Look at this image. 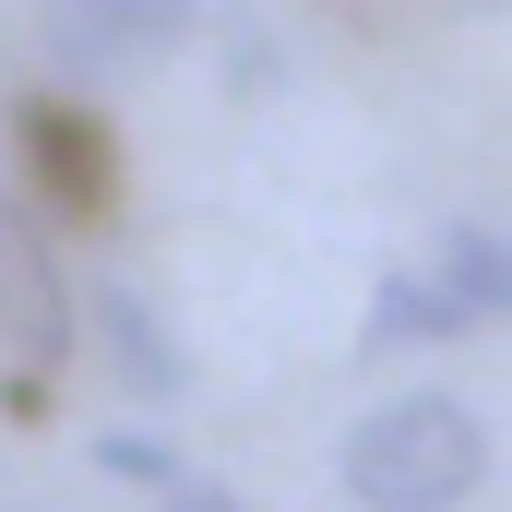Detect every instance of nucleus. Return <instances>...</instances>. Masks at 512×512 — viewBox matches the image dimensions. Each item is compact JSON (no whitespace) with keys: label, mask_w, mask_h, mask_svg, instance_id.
Wrapping results in <instances>:
<instances>
[{"label":"nucleus","mask_w":512,"mask_h":512,"mask_svg":"<svg viewBox=\"0 0 512 512\" xmlns=\"http://www.w3.org/2000/svg\"><path fill=\"white\" fill-rule=\"evenodd\" d=\"M370 334H382V346H453V334H465V310H453V286H441V274H393L382 310H370Z\"/></svg>","instance_id":"obj_6"},{"label":"nucleus","mask_w":512,"mask_h":512,"mask_svg":"<svg viewBox=\"0 0 512 512\" xmlns=\"http://www.w3.org/2000/svg\"><path fill=\"white\" fill-rule=\"evenodd\" d=\"M24 155H36V191H48L60 215H108L120 155H108V131L84 120L72 96H24Z\"/></svg>","instance_id":"obj_4"},{"label":"nucleus","mask_w":512,"mask_h":512,"mask_svg":"<svg viewBox=\"0 0 512 512\" xmlns=\"http://www.w3.org/2000/svg\"><path fill=\"white\" fill-rule=\"evenodd\" d=\"M12 512H36V501H12Z\"/></svg>","instance_id":"obj_10"},{"label":"nucleus","mask_w":512,"mask_h":512,"mask_svg":"<svg viewBox=\"0 0 512 512\" xmlns=\"http://www.w3.org/2000/svg\"><path fill=\"white\" fill-rule=\"evenodd\" d=\"M441 286H453V310H465V322H501V310H512V251L489 239V227H453Z\"/></svg>","instance_id":"obj_7"},{"label":"nucleus","mask_w":512,"mask_h":512,"mask_svg":"<svg viewBox=\"0 0 512 512\" xmlns=\"http://www.w3.org/2000/svg\"><path fill=\"white\" fill-rule=\"evenodd\" d=\"M96 334H108V358H120L131 393H191V358L167 346V322H155L131 286H96Z\"/></svg>","instance_id":"obj_5"},{"label":"nucleus","mask_w":512,"mask_h":512,"mask_svg":"<svg viewBox=\"0 0 512 512\" xmlns=\"http://www.w3.org/2000/svg\"><path fill=\"white\" fill-rule=\"evenodd\" d=\"M72 322H84V310H72L60 251L36 239V215H24V203H0V370H12L0 405H12V417H36V405H48V370L72 358Z\"/></svg>","instance_id":"obj_2"},{"label":"nucleus","mask_w":512,"mask_h":512,"mask_svg":"<svg viewBox=\"0 0 512 512\" xmlns=\"http://www.w3.org/2000/svg\"><path fill=\"white\" fill-rule=\"evenodd\" d=\"M191 24H203V0H60V12H48L60 60H84V72H143V60H167Z\"/></svg>","instance_id":"obj_3"},{"label":"nucleus","mask_w":512,"mask_h":512,"mask_svg":"<svg viewBox=\"0 0 512 512\" xmlns=\"http://www.w3.org/2000/svg\"><path fill=\"white\" fill-rule=\"evenodd\" d=\"M96 477H131V489H167V477H179V453H167V441H131V429H108V441H96Z\"/></svg>","instance_id":"obj_8"},{"label":"nucleus","mask_w":512,"mask_h":512,"mask_svg":"<svg viewBox=\"0 0 512 512\" xmlns=\"http://www.w3.org/2000/svg\"><path fill=\"white\" fill-rule=\"evenodd\" d=\"M179 512H251V501H227V489H179Z\"/></svg>","instance_id":"obj_9"},{"label":"nucleus","mask_w":512,"mask_h":512,"mask_svg":"<svg viewBox=\"0 0 512 512\" xmlns=\"http://www.w3.org/2000/svg\"><path fill=\"white\" fill-rule=\"evenodd\" d=\"M489 477V429L453 393H393L346 429V501L358 512H465Z\"/></svg>","instance_id":"obj_1"}]
</instances>
